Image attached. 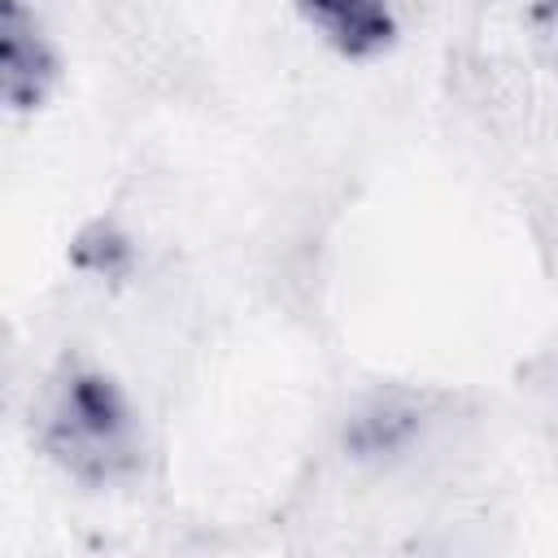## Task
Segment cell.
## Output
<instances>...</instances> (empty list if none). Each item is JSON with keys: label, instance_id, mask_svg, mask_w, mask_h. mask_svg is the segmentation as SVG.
Segmentation results:
<instances>
[{"label": "cell", "instance_id": "1", "mask_svg": "<svg viewBox=\"0 0 558 558\" xmlns=\"http://www.w3.org/2000/svg\"><path fill=\"white\" fill-rule=\"evenodd\" d=\"M39 449L92 488L131 480L144 458L131 401L105 371L92 366H65L52 379L39 414Z\"/></svg>", "mask_w": 558, "mask_h": 558}, {"label": "cell", "instance_id": "2", "mask_svg": "<svg viewBox=\"0 0 558 558\" xmlns=\"http://www.w3.org/2000/svg\"><path fill=\"white\" fill-rule=\"evenodd\" d=\"M57 52L22 0H0V92L13 113H31L57 87Z\"/></svg>", "mask_w": 558, "mask_h": 558}, {"label": "cell", "instance_id": "3", "mask_svg": "<svg viewBox=\"0 0 558 558\" xmlns=\"http://www.w3.org/2000/svg\"><path fill=\"white\" fill-rule=\"evenodd\" d=\"M292 4L344 57H375L397 35V17L388 0H292Z\"/></svg>", "mask_w": 558, "mask_h": 558}, {"label": "cell", "instance_id": "4", "mask_svg": "<svg viewBox=\"0 0 558 558\" xmlns=\"http://www.w3.org/2000/svg\"><path fill=\"white\" fill-rule=\"evenodd\" d=\"M70 257H74V266H78V270H92V275L118 279V275H126V270H131V240H126L118 227H109V222H92V227L74 240Z\"/></svg>", "mask_w": 558, "mask_h": 558}, {"label": "cell", "instance_id": "5", "mask_svg": "<svg viewBox=\"0 0 558 558\" xmlns=\"http://www.w3.org/2000/svg\"><path fill=\"white\" fill-rule=\"evenodd\" d=\"M414 410H405V405H392V401H379L375 410H366V414H357L353 418V427H349V445L357 449V453H384V449H397V445H405V436L414 432Z\"/></svg>", "mask_w": 558, "mask_h": 558}, {"label": "cell", "instance_id": "6", "mask_svg": "<svg viewBox=\"0 0 558 558\" xmlns=\"http://www.w3.org/2000/svg\"><path fill=\"white\" fill-rule=\"evenodd\" d=\"M536 31H541V44L549 48V57L558 61V0H541V9H536Z\"/></svg>", "mask_w": 558, "mask_h": 558}]
</instances>
